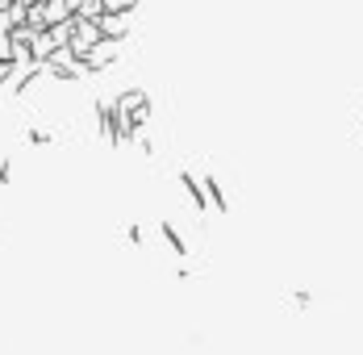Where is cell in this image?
I'll use <instances>...</instances> for the list:
<instances>
[{
	"label": "cell",
	"instance_id": "obj_1",
	"mask_svg": "<svg viewBox=\"0 0 363 355\" xmlns=\"http://www.w3.org/2000/svg\"><path fill=\"white\" fill-rule=\"evenodd\" d=\"M180 184H184V192L192 197V205H196V209H209V197H205V184H201V180H196V176H180Z\"/></svg>",
	"mask_w": 363,
	"mask_h": 355
},
{
	"label": "cell",
	"instance_id": "obj_2",
	"mask_svg": "<svg viewBox=\"0 0 363 355\" xmlns=\"http://www.w3.org/2000/svg\"><path fill=\"white\" fill-rule=\"evenodd\" d=\"M159 230H163V243L172 247V255H180V259H184V255H188V243H184V234H180V230H176L172 222H163Z\"/></svg>",
	"mask_w": 363,
	"mask_h": 355
},
{
	"label": "cell",
	"instance_id": "obj_4",
	"mask_svg": "<svg viewBox=\"0 0 363 355\" xmlns=\"http://www.w3.org/2000/svg\"><path fill=\"white\" fill-rule=\"evenodd\" d=\"M9 172H13V163L4 159V163H0V184H9Z\"/></svg>",
	"mask_w": 363,
	"mask_h": 355
},
{
	"label": "cell",
	"instance_id": "obj_3",
	"mask_svg": "<svg viewBox=\"0 0 363 355\" xmlns=\"http://www.w3.org/2000/svg\"><path fill=\"white\" fill-rule=\"evenodd\" d=\"M201 184H205V197H209V205H213V209H230V201H225V192H221V184H218V180H213V176H205Z\"/></svg>",
	"mask_w": 363,
	"mask_h": 355
}]
</instances>
